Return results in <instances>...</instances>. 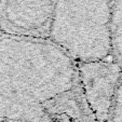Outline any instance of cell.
<instances>
[{"label": "cell", "mask_w": 122, "mask_h": 122, "mask_svg": "<svg viewBox=\"0 0 122 122\" xmlns=\"http://www.w3.org/2000/svg\"><path fill=\"white\" fill-rule=\"evenodd\" d=\"M51 122H68V121H65V120H54V121H51Z\"/></svg>", "instance_id": "5"}, {"label": "cell", "mask_w": 122, "mask_h": 122, "mask_svg": "<svg viewBox=\"0 0 122 122\" xmlns=\"http://www.w3.org/2000/svg\"><path fill=\"white\" fill-rule=\"evenodd\" d=\"M109 122H122V78L118 86L117 95L113 103V108L111 111Z\"/></svg>", "instance_id": "4"}, {"label": "cell", "mask_w": 122, "mask_h": 122, "mask_svg": "<svg viewBox=\"0 0 122 122\" xmlns=\"http://www.w3.org/2000/svg\"><path fill=\"white\" fill-rule=\"evenodd\" d=\"M110 56L122 69V0H115L109 23Z\"/></svg>", "instance_id": "3"}, {"label": "cell", "mask_w": 122, "mask_h": 122, "mask_svg": "<svg viewBox=\"0 0 122 122\" xmlns=\"http://www.w3.org/2000/svg\"><path fill=\"white\" fill-rule=\"evenodd\" d=\"M78 80L95 122H109L122 69L112 58L77 62Z\"/></svg>", "instance_id": "2"}, {"label": "cell", "mask_w": 122, "mask_h": 122, "mask_svg": "<svg viewBox=\"0 0 122 122\" xmlns=\"http://www.w3.org/2000/svg\"><path fill=\"white\" fill-rule=\"evenodd\" d=\"M95 122L77 62L50 39L0 36V122Z\"/></svg>", "instance_id": "1"}]
</instances>
